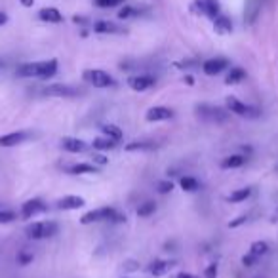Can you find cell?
Segmentation results:
<instances>
[{
  "instance_id": "obj_1",
  "label": "cell",
  "mask_w": 278,
  "mask_h": 278,
  "mask_svg": "<svg viewBox=\"0 0 278 278\" xmlns=\"http://www.w3.org/2000/svg\"><path fill=\"white\" fill-rule=\"evenodd\" d=\"M57 73V59L48 61H33V63H23L17 67L15 74L19 78H40V80H48L54 74Z\"/></svg>"
},
{
  "instance_id": "obj_2",
  "label": "cell",
  "mask_w": 278,
  "mask_h": 278,
  "mask_svg": "<svg viewBox=\"0 0 278 278\" xmlns=\"http://www.w3.org/2000/svg\"><path fill=\"white\" fill-rule=\"evenodd\" d=\"M101 221H109V223H124L126 216L114 210V208H97L90 210L80 218V225H92V223H101Z\"/></svg>"
},
{
  "instance_id": "obj_3",
  "label": "cell",
  "mask_w": 278,
  "mask_h": 278,
  "mask_svg": "<svg viewBox=\"0 0 278 278\" xmlns=\"http://www.w3.org/2000/svg\"><path fill=\"white\" fill-rule=\"evenodd\" d=\"M57 232H59V225L56 221H50V219H46V221H33V223H29L25 227V234L31 240H46V238L56 236Z\"/></svg>"
},
{
  "instance_id": "obj_4",
  "label": "cell",
  "mask_w": 278,
  "mask_h": 278,
  "mask_svg": "<svg viewBox=\"0 0 278 278\" xmlns=\"http://www.w3.org/2000/svg\"><path fill=\"white\" fill-rule=\"evenodd\" d=\"M196 114L198 118L204 122H212V124H225L230 118V111L227 107H219V105H196Z\"/></svg>"
},
{
  "instance_id": "obj_5",
  "label": "cell",
  "mask_w": 278,
  "mask_h": 278,
  "mask_svg": "<svg viewBox=\"0 0 278 278\" xmlns=\"http://www.w3.org/2000/svg\"><path fill=\"white\" fill-rule=\"evenodd\" d=\"M225 105L230 111V114H236V116H242V118H259L261 116V109L259 107L246 105L244 101H240L238 97L234 96H227Z\"/></svg>"
},
{
  "instance_id": "obj_6",
  "label": "cell",
  "mask_w": 278,
  "mask_h": 278,
  "mask_svg": "<svg viewBox=\"0 0 278 278\" xmlns=\"http://www.w3.org/2000/svg\"><path fill=\"white\" fill-rule=\"evenodd\" d=\"M82 78L88 84H92L94 88H101V90L114 86V78L103 69H88V71L82 73Z\"/></svg>"
},
{
  "instance_id": "obj_7",
  "label": "cell",
  "mask_w": 278,
  "mask_h": 278,
  "mask_svg": "<svg viewBox=\"0 0 278 278\" xmlns=\"http://www.w3.org/2000/svg\"><path fill=\"white\" fill-rule=\"evenodd\" d=\"M33 137H35L33 132H25V130L10 132V133H6V135H0V147L10 149V147L23 145V143H27V141H29V139H33Z\"/></svg>"
},
{
  "instance_id": "obj_8",
  "label": "cell",
  "mask_w": 278,
  "mask_h": 278,
  "mask_svg": "<svg viewBox=\"0 0 278 278\" xmlns=\"http://www.w3.org/2000/svg\"><path fill=\"white\" fill-rule=\"evenodd\" d=\"M46 210H48V204L42 198H29L21 204V218L31 219L38 214H44Z\"/></svg>"
},
{
  "instance_id": "obj_9",
  "label": "cell",
  "mask_w": 278,
  "mask_h": 278,
  "mask_svg": "<svg viewBox=\"0 0 278 278\" xmlns=\"http://www.w3.org/2000/svg\"><path fill=\"white\" fill-rule=\"evenodd\" d=\"M80 94L78 88L74 86H67V84H50L46 88H42V96H50V97H74Z\"/></svg>"
},
{
  "instance_id": "obj_10",
  "label": "cell",
  "mask_w": 278,
  "mask_h": 278,
  "mask_svg": "<svg viewBox=\"0 0 278 278\" xmlns=\"http://www.w3.org/2000/svg\"><path fill=\"white\" fill-rule=\"evenodd\" d=\"M193 12L202 13L210 19H216L219 15V4L218 0H196L193 4Z\"/></svg>"
},
{
  "instance_id": "obj_11",
  "label": "cell",
  "mask_w": 278,
  "mask_h": 278,
  "mask_svg": "<svg viewBox=\"0 0 278 278\" xmlns=\"http://www.w3.org/2000/svg\"><path fill=\"white\" fill-rule=\"evenodd\" d=\"M84 206L86 200L82 196H78V194H67V196H63V198H59L56 202V208L61 210V212H73V210H80Z\"/></svg>"
},
{
  "instance_id": "obj_12",
  "label": "cell",
  "mask_w": 278,
  "mask_h": 278,
  "mask_svg": "<svg viewBox=\"0 0 278 278\" xmlns=\"http://www.w3.org/2000/svg\"><path fill=\"white\" fill-rule=\"evenodd\" d=\"M61 149L65 153H71V155H80V153H86L90 149V143H86L84 139H80V137H63L61 139Z\"/></svg>"
},
{
  "instance_id": "obj_13",
  "label": "cell",
  "mask_w": 278,
  "mask_h": 278,
  "mask_svg": "<svg viewBox=\"0 0 278 278\" xmlns=\"http://www.w3.org/2000/svg\"><path fill=\"white\" fill-rule=\"evenodd\" d=\"M225 69H229V59L225 57H212L202 63V71L208 76H216V74H221Z\"/></svg>"
},
{
  "instance_id": "obj_14",
  "label": "cell",
  "mask_w": 278,
  "mask_h": 278,
  "mask_svg": "<svg viewBox=\"0 0 278 278\" xmlns=\"http://www.w3.org/2000/svg\"><path fill=\"white\" fill-rule=\"evenodd\" d=\"M157 84V80L149 74H137V76H130L128 78V86L132 88L133 92H147L153 86Z\"/></svg>"
},
{
  "instance_id": "obj_15",
  "label": "cell",
  "mask_w": 278,
  "mask_h": 278,
  "mask_svg": "<svg viewBox=\"0 0 278 278\" xmlns=\"http://www.w3.org/2000/svg\"><path fill=\"white\" fill-rule=\"evenodd\" d=\"M171 118H173V111L169 109V107H162V105L151 107L145 112L147 122H164V120H171Z\"/></svg>"
},
{
  "instance_id": "obj_16",
  "label": "cell",
  "mask_w": 278,
  "mask_h": 278,
  "mask_svg": "<svg viewBox=\"0 0 278 278\" xmlns=\"http://www.w3.org/2000/svg\"><path fill=\"white\" fill-rule=\"evenodd\" d=\"M175 265H177L175 259H155V261L149 265V273H151L153 277H164V275H168Z\"/></svg>"
},
{
  "instance_id": "obj_17",
  "label": "cell",
  "mask_w": 278,
  "mask_h": 278,
  "mask_svg": "<svg viewBox=\"0 0 278 278\" xmlns=\"http://www.w3.org/2000/svg\"><path fill=\"white\" fill-rule=\"evenodd\" d=\"M67 171L71 175H94V173H99V168L96 164H88V162H78V164H73L69 166Z\"/></svg>"
},
{
  "instance_id": "obj_18",
  "label": "cell",
  "mask_w": 278,
  "mask_h": 278,
  "mask_svg": "<svg viewBox=\"0 0 278 278\" xmlns=\"http://www.w3.org/2000/svg\"><path fill=\"white\" fill-rule=\"evenodd\" d=\"M158 147L160 145L155 143V141H132L124 149H126V153H151V151H155Z\"/></svg>"
},
{
  "instance_id": "obj_19",
  "label": "cell",
  "mask_w": 278,
  "mask_h": 278,
  "mask_svg": "<svg viewBox=\"0 0 278 278\" xmlns=\"http://www.w3.org/2000/svg\"><path fill=\"white\" fill-rule=\"evenodd\" d=\"M252 196V189L250 187H242V189H234L230 194L225 196V200L230 204H238V202H246Z\"/></svg>"
},
{
  "instance_id": "obj_20",
  "label": "cell",
  "mask_w": 278,
  "mask_h": 278,
  "mask_svg": "<svg viewBox=\"0 0 278 278\" xmlns=\"http://www.w3.org/2000/svg\"><path fill=\"white\" fill-rule=\"evenodd\" d=\"M246 160H248V157H244V155H230V157H225L221 160V168L223 169L242 168L246 164Z\"/></svg>"
},
{
  "instance_id": "obj_21",
  "label": "cell",
  "mask_w": 278,
  "mask_h": 278,
  "mask_svg": "<svg viewBox=\"0 0 278 278\" xmlns=\"http://www.w3.org/2000/svg\"><path fill=\"white\" fill-rule=\"evenodd\" d=\"M38 17L42 21H46V23H61L63 21V15H61V12L57 8H42L38 12Z\"/></svg>"
},
{
  "instance_id": "obj_22",
  "label": "cell",
  "mask_w": 278,
  "mask_h": 278,
  "mask_svg": "<svg viewBox=\"0 0 278 278\" xmlns=\"http://www.w3.org/2000/svg\"><path fill=\"white\" fill-rule=\"evenodd\" d=\"M94 31L101 33V35H118V33H124V29H120L118 25L111 23V21H97L94 25Z\"/></svg>"
},
{
  "instance_id": "obj_23",
  "label": "cell",
  "mask_w": 278,
  "mask_h": 278,
  "mask_svg": "<svg viewBox=\"0 0 278 278\" xmlns=\"http://www.w3.org/2000/svg\"><path fill=\"white\" fill-rule=\"evenodd\" d=\"M214 29H216V33H219V35H229L230 31H232V23H230L229 17H225V15L219 13L218 17L214 19Z\"/></svg>"
},
{
  "instance_id": "obj_24",
  "label": "cell",
  "mask_w": 278,
  "mask_h": 278,
  "mask_svg": "<svg viewBox=\"0 0 278 278\" xmlns=\"http://www.w3.org/2000/svg\"><path fill=\"white\" fill-rule=\"evenodd\" d=\"M99 130L103 132V135H107V137L114 139V141H120L122 137H124L122 128H118L116 124H101V126H99Z\"/></svg>"
},
{
  "instance_id": "obj_25",
  "label": "cell",
  "mask_w": 278,
  "mask_h": 278,
  "mask_svg": "<svg viewBox=\"0 0 278 278\" xmlns=\"http://www.w3.org/2000/svg\"><path fill=\"white\" fill-rule=\"evenodd\" d=\"M244 78H246V71H244L242 67H232L229 71V74L225 76V84L236 86V84H240Z\"/></svg>"
},
{
  "instance_id": "obj_26",
  "label": "cell",
  "mask_w": 278,
  "mask_h": 278,
  "mask_svg": "<svg viewBox=\"0 0 278 278\" xmlns=\"http://www.w3.org/2000/svg\"><path fill=\"white\" fill-rule=\"evenodd\" d=\"M118 141H114V139H111L107 135H103V137H96L94 141H92V147L96 149V151H111V149H114Z\"/></svg>"
},
{
  "instance_id": "obj_27",
  "label": "cell",
  "mask_w": 278,
  "mask_h": 278,
  "mask_svg": "<svg viewBox=\"0 0 278 278\" xmlns=\"http://www.w3.org/2000/svg\"><path fill=\"white\" fill-rule=\"evenodd\" d=\"M269 250H271V246H269V242H265V240H255V242H252L250 244V254L252 255H255V257H263V255H267L269 254Z\"/></svg>"
},
{
  "instance_id": "obj_28",
  "label": "cell",
  "mask_w": 278,
  "mask_h": 278,
  "mask_svg": "<svg viewBox=\"0 0 278 278\" xmlns=\"http://www.w3.org/2000/svg\"><path fill=\"white\" fill-rule=\"evenodd\" d=\"M261 8V0H248V6H246V23H254L257 13Z\"/></svg>"
},
{
  "instance_id": "obj_29",
  "label": "cell",
  "mask_w": 278,
  "mask_h": 278,
  "mask_svg": "<svg viewBox=\"0 0 278 278\" xmlns=\"http://www.w3.org/2000/svg\"><path fill=\"white\" fill-rule=\"evenodd\" d=\"M179 185H181V189L185 193H196L198 189H200V181L196 179V177H191V175H185L179 179Z\"/></svg>"
},
{
  "instance_id": "obj_30",
  "label": "cell",
  "mask_w": 278,
  "mask_h": 278,
  "mask_svg": "<svg viewBox=\"0 0 278 278\" xmlns=\"http://www.w3.org/2000/svg\"><path fill=\"white\" fill-rule=\"evenodd\" d=\"M157 212V202L155 200H145L143 204H139L137 208V216L139 218H151Z\"/></svg>"
},
{
  "instance_id": "obj_31",
  "label": "cell",
  "mask_w": 278,
  "mask_h": 278,
  "mask_svg": "<svg viewBox=\"0 0 278 278\" xmlns=\"http://www.w3.org/2000/svg\"><path fill=\"white\" fill-rule=\"evenodd\" d=\"M15 219H17V214H15V212L0 208V225H8V223H13Z\"/></svg>"
},
{
  "instance_id": "obj_32",
  "label": "cell",
  "mask_w": 278,
  "mask_h": 278,
  "mask_svg": "<svg viewBox=\"0 0 278 278\" xmlns=\"http://www.w3.org/2000/svg\"><path fill=\"white\" fill-rule=\"evenodd\" d=\"M33 259H35V255L31 254V252H27V250H19V252H17V263L21 267L29 265Z\"/></svg>"
},
{
  "instance_id": "obj_33",
  "label": "cell",
  "mask_w": 278,
  "mask_h": 278,
  "mask_svg": "<svg viewBox=\"0 0 278 278\" xmlns=\"http://www.w3.org/2000/svg\"><path fill=\"white\" fill-rule=\"evenodd\" d=\"M219 275V265L218 263H210L204 269V278H218Z\"/></svg>"
},
{
  "instance_id": "obj_34",
  "label": "cell",
  "mask_w": 278,
  "mask_h": 278,
  "mask_svg": "<svg viewBox=\"0 0 278 278\" xmlns=\"http://www.w3.org/2000/svg\"><path fill=\"white\" fill-rule=\"evenodd\" d=\"M257 263H259V257L252 255L250 252H248L246 255H242V265L244 267H248V269H250V267H255Z\"/></svg>"
},
{
  "instance_id": "obj_35",
  "label": "cell",
  "mask_w": 278,
  "mask_h": 278,
  "mask_svg": "<svg viewBox=\"0 0 278 278\" xmlns=\"http://www.w3.org/2000/svg\"><path fill=\"white\" fill-rule=\"evenodd\" d=\"M122 2L124 0H96V6H99V8H114Z\"/></svg>"
},
{
  "instance_id": "obj_36",
  "label": "cell",
  "mask_w": 278,
  "mask_h": 278,
  "mask_svg": "<svg viewBox=\"0 0 278 278\" xmlns=\"http://www.w3.org/2000/svg\"><path fill=\"white\" fill-rule=\"evenodd\" d=\"M157 187H158V193L160 194H168L173 191V183L171 181H160Z\"/></svg>"
},
{
  "instance_id": "obj_37",
  "label": "cell",
  "mask_w": 278,
  "mask_h": 278,
  "mask_svg": "<svg viewBox=\"0 0 278 278\" xmlns=\"http://www.w3.org/2000/svg\"><path fill=\"white\" fill-rule=\"evenodd\" d=\"M135 8H130V6H126V8H122L120 12H118V17L120 19H128V17H132V15H135Z\"/></svg>"
},
{
  "instance_id": "obj_38",
  "label": "cell",
  "mask_w": 278,
  "mask_h": 278,
  "mask_svg": "<svg viewBox=\"0 0 278 278\" xmlns=\"http://www.w3.org/2000/svg\"><path fill=\"white\" fill-rule=\"evenodd\" d=\"M92 160H94V164H96V166H105V164L109 162V160L103 157L101 153H94V155H92Z\"/></svg>"
},
{
  "instance_id": "obj_39",
  "label": "cell",
  "mask_w": 278,
  "mask_h": 278,
  "mask_svg": "<svg viewBox=\"0 0 278 278\" xmlns=\"http://www.w3.org/2000/svg\"><path fill=\"white\" fill-rule=\"evenodd\" d=\"M248 221V216H240V218H236V219H232L229 223V229H236V227H240V225H244Z\"/></svg>"
},
{
  "instance_id": "obj_40",
  "label": "cell",
  "mask_w": 278,
  "mask_h": 278,
  "mask_svg": "<svg viewBox=\"0 0 278 278\" xmlns=\"http://www.w3.org/2000/svg\"><path fill=\"white\" fill-rule=\"evenodd\" d=\"M173 278H200V277H196V275H191V273H177Z\"/></svg>"
},
{
  "instance_id": "obj_41",
  "label": "cell",
  "mask_w": 278,
  "mask_h": 278,
  "mask_svg": "<svg viewBox=\"0 0 278 278\" xmlns=\"http://www.w3.org/2000/svg\"><path fill=\"white\" fill-rule=\"evenodd\" d=\"M183 82H185V84H187V86H194L193 76H185V78H183Z\"/></svg>"
},
{
  "instance_id": "obj_42",
  "label": "cell",
  "mask_w": 278,
  "mask_h": 278,
  "mask_svg": "<svg viewBox=\"0 0 278 278\" xmlns=\"http://www.w3.org/2000/svg\"><path fill=\"white\" fill-rule=\"evenodd\" d=\"M6 21H8V15H6L4 12H0V27L6 23Z\"/></svg>"
},
{
  "instance_id": "obj_43",
  "label": "cell",
  "mask_w": 278,
  "mask_h": 278,
  "mask_svg": "<svg viewBox=\"0 0 278 278\" xmlns=\"http://www.w3.org/2000/svg\"><path fill=\"white\" fill-rule=\"evenodd\" d=\"M23 6H33V0H21Z\"/></svg>"
}]
</instances>
